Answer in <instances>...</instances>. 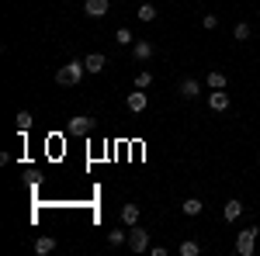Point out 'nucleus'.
Wrapping results in <instances>:
<instances>
[{
	"label": "nucleus",
	"instance_id": "nucleus-1",
	"mask_svg": "<svg viewBox=\"0 0 260 256\" xmlns=\"http://www.w3.org/2000/svg\"><path fill=\"white\" fill-rule=\"evenodd\" d=\"M83 77H87V66H83V62H66L59 73H56V83H59V87H73V83H80Z\"/></svg>",
	"mask_w": 260,
	"mask_h": 256
},
{
	"label": "nucleus",
	"instance_id": "nucleus-13",
	"mask_svg": "<svg viewBox=\"0 0 260 256\" xmlns=\"http://www.w3.org/2000/svg\"><path fill=\"white\" fill-rule=\"evenodd\" d=\"M222 215H225V222H236V218L243 215V204H240V201H225V208H222Z\"/></svg>",
	"mask_w": 260,
	"mask_h": 256
},
{
	"label": "nucleus",
	"instance_id": "nucleus-5",
	"mask_svg": "<svg viewBox=\"0 0 260 256\" xmlns=\"http://www.w3.org/2000/svg\"><path fill=\"white\" fill-rule=\"evenodd\" d=\"M83 11H87L90 18H104V14L111 11V0H87V4H83Z\"/></svg>",
	"mask_w": 260,
	"mask_h": 256
},
{
	"label": "nucleus",
	"instance_id": "nucleus-17",
	"mask_svg": "<svg viewBox=\"0 0 260 256\" xmlns=\"http://www.w3.org/2000/svg\"><path fill=\"white\" fill-rule=\"evenodd\" d=\"M136 14H139V21H146V24H149V21H156V14H160V11H156L153 4H139V11H136Z\"/></svg>",
	"mask_w": 260,
	"mask_h": 256
},
{
	"label": "nucleus",
	"instance_id": "nucleus-7",
	"mask_svg": "<svg viewBox=\"0 0 260 256\" xmlns=\"http://www.w3.org/2000/svg\"><path fill=\"white\" fill-rule=\"evenodd\" d=\"M83 66H87V73H104V69H108V59H104L101 52H90V56L83 59Z\"/></svg>",
	"mask_w": 260,
	"mask_h": 256
},
{
	"label": "nucleus",
	"instance_id": "nucleus-8",
	"mask_svg": "<svg viewBox=\"0 0 260 256\" xmlns=\"http://www.w3.org/2000/svg\"><path fill=\"white\" fill-rule=\"evenodd\" d=\"M132 52H136V59H139V62H146V59H153V56H156V45H153V42H136V45H132Z\"/></svg>",
	"mask_w": 260,
	"mask_h": 256
},
{
	"label": "nucleus",
	"instance_id": "nucleus-21",
	"mask_svg": "<svg viewBox=\"0 0 260 256\" xmlns=\"http://www.w3.org/2000/svg\"><path fill=\"white\" fill-rule=\"evenodd\" d=\"M31 128V115L28 111H18V132H28Z\"/></svg>",
	"mask_w": 260,
	"mask_h": 256
},
{
	"label": "nucleus",
	"instance_id": "nucleus-14",
	"mask_svg": "<svg viewBox=\"0 0 260 256\" xmlns=\"http://www.w3.org/2000/svg\"><path fill=\"white\" fill-rule=\"evenodd\" d=\"M205 83H208V87H212V90H225V83H229V80H225V73H219V69H212V73H208V80H205Z\"/></svg>",
	"mask_w": 260,
	"mask_h": 256
},
{
	"label": "nucleus",
	"instance_id": "nucleus-12",
	"mask_svg": "<svg viewBox=\"0 0 260 256\" xmlns=\"http://www.w3.org/2000/svg\"><path fill=\"white\" fill-rule=\"evenodd\" d=\"M180 211H184V215H201V211H205V204H201L198 197H187V201H184V204H180Z\"/></svg>",
	"mask_w": 260,
	"mask_h": 256
},
{
	"label": "nucleus",
	"instance_id": "nucleus-22",
	"mask_svg": "<svg viewBox=\"0 0 260 256\" xmlns=\"http://www.w3.org/2000/svg\"><path fill=\"white\" fill-rule=\"evenodd\" d=\"M108 242H111V246H121V242H128V236H125V232H108Z\"/></svg>",
	"mask_w": 260,
	"mask_h": 256
},
{
	"label": "nucleus",
	"instance_id": "nucleus-11",
	"mask_svg": "<svg viewBox=\"0 0 260 256\" xmlns=\"http://www.w3.org/2000/svg\"><path fill=\"white\" fill-rule=\"evenodd\" d=\"M180 94H184L187 100H194L201 94V83H198V80H184V83H180Z\"/></svg>",
	"mask_w": 260,
	"mask_h": 256
},
{
	"label": "nucleus",
	"instance_id": "nucleus-3",
	"mask_svg": "<svg viewBox=\"0 0 260 256\" xmlns=\"http://www.w3.org/2000/svg\"><path fill=\"white\" fill-rule=\"evenodd\" d=\"M66 132H70V135H90V132H94V118H87V115H77V118H70Z\"/></svg>",
	"mask_w": 260,
	"mask_h": 256
},
{
	"label": "nucleus",
	"instance_id": "nucleus-6",
	"mask_svg": "<svg viewBox=\"0 0 260 256\" xmlns=\"http://www.w3.org/2000/svg\"><path fill=\"white\" fill-rule=\"evenodd\" d=\"M125 104H128V111H132V115H139V111H146L149 97H146V94H142L139 87H136V94H128V97H125Z\"/></svg>",
	"mask_w": 260,
	"mask_h": 256
},
{
	"label": "nucleus",
	"instance_id": "nucleus-9",
	"mask_svg": "<svg viewBox=\"0 0 260 256\" xmlns=\"http://www.w3.org/2000/svg\"><path fill=\"white\" fill-rule=\"evenodd\" d=\"M208 107H212V111H229V94L212 90V94H208Z\"/></svg>",
	"mask_w": 260,
	"mask_h": 256
},
{
	"label": "nucleus",
	"instance_id": "nucleus-10",
	"mask_svg": "<svg viewBox=\"0 0 260 256\" xmlns=\"http://www.w3.org/2000/svg\"><path fill=\"white\" fill-rule=\"evenodd\" d=\"M52 249H56V239H52V236H39V239H35V253H39V256L52 253Z\"/></svg>",
	"mask_w": 260,
	"mask_h": 256
},
{
	"label": "nucleus",
	"instance_id": "nucleus-20",
	"mask_svg": "<svg viewBox=\"0 0 260 256\" xmlns=\"http://www.w3.org/2000/svg\"><path fill=\"white\" fill-rule=\"evenodd\" d=\"M149 83H153V73H149V69H142L139 77H136V87H139V90H146Z\"/></svg>",
	"mask_w": 260,
	"mask_h": 256
},
{
	"label": "nucleus",
	"instance_id": "nucleus-19",
	"mask_svg": "<svg viewBox=\"0 0 260 256\" xmlns=\"http://www.w3.org/2000/svg\"><path fill=\"white\" fill-rule=\"evenodd\" d=\"M115 42H118V45H132V31H128V28H118V31H115Z\"/></svg>",
	"mask_w": 260,
	"mask_h": 256
},
{
	"label": "nucleus",
	"instance_id": "nucleus-4",
	"mask_svg": "<svg viewBox=\"0 0 260 256\" xmlns=\"http://www.w3.org/2000/svg\"><path fill=\"white\" fill-rule=\"evenodd\" d=\"M128 246H132V253H149V232H146V229H139V225H132Z\"/></svg>",
	"mask_w": 260,
	"mask_h": 256
},
{
	"label": "nucleus",
	"instance_id": "nucleus-2",
	"mask_svg": "<svg viewBox=\"0 0 260 256\" xmlns=\"http://www.w3.org/2000/svg\"><path fill=\"white\" fill-rule=\"evenodd\" d=\"M257 232L260 229H243L236 236V253L240 256H253V242H257Z\"/></svg>",
	"mask_w": 260,
	"mask_h": 256
},
{
	"label": "nucleus",
	"instance_id": "nucleus-23",
	"mask_svg": "<svg viewBox=\"0 0 260 256\" xmlns=\"http://www.w3.org/2000/svg\"><path fill=\"white\" fill-rule=\"evenodd\" d=\"M201 24L212 31V28H219V18H215V14H205V21H201Z\"/></svg>",
	"mask_w": 260,
	"mask_h": 256
},
{
	"label": "nucleus",
	"instance_id": "nucleus-18",
	"mask_svg": "<svg viewBox=\"0 0 260 256\" xmlns=\"http://www.w3.org/2000/svg\"><path fill=\"white\" fill-rule=\"evenodd\" d=\"M233 39H236V42H246V39H250V24H246V21H240V24L233 28Z\"/></svg>",
	"mask_w": 260,
	"mask_h": 256
},
{
	"label": "nucleus",
	"instance_id": "nucleus-16",
	"mask_svg": "<svg viewBox=\"0 0 260 256\" xmlns=\"http://www.w3.org/2000/svg\"><path fill=\"white\" fill-rule=\"evenodd\" d=\"M177 253H180V256H198V253H201V246L194 242V239H184V242L177 246Z\"/></svg>",
	"mask_w": 260,
	"mask_h": 256
},
{
	"label": "nucleus",
	"instance_id": "nucleus-15",
	"mask_svg": "<svg viewBox=\"0 0 260 256\" xmlns=\"http://www.w3.org/2000/svg\"><path fill=\"white\" fill-rule=\"evenodd\" d=\"M121 222H125V225H136V222H139V204H125V208H121Z\"/></svg>",
	"mask_w": 260,
	"mask_h": 256
}]
</instances>
